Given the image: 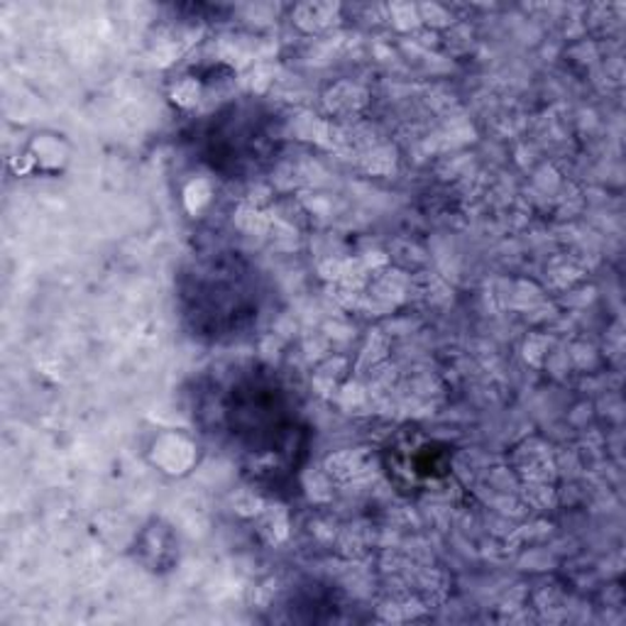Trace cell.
Wrapping results in <instances>:
<instances>
[{
	"label": "cell",
	"instance_id": "obj_1",
	"mask_svg": "<svg viewBox=\"0 0 626 626\" xmlns=\"http://www.w3.org/2000/svg\"><path fill=\"white\" fill-rule=\"evenodd\" d=\"M71 148L59 132H37L33 142L27 144V160L30 172L42 174H61L69 164Z\"/></svg>",
	"mask_w": 626,
	"mask_h": 626
}]
</instances>
